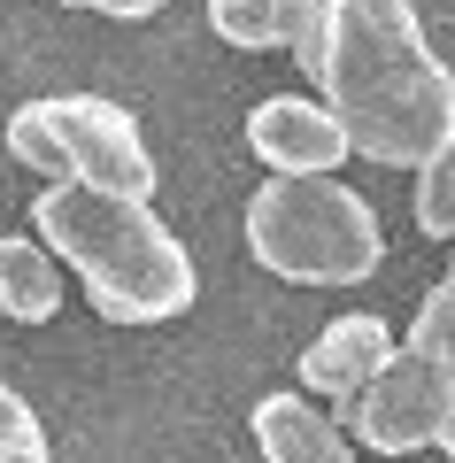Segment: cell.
Returning <instances> with one entry per match:
<instances>
[{
    "label": "cell",
    "mask_w": 455,
    "mask_h": 463,
    "mask_svg": "<svg viewBox=\"0 0 455 463\" xmlns=\"http://www.w3.org/2000/svg\"><path fill=\"white\" fill-rule=\"evenodd\" d=\"M448 286H455V270H448Z\"/></svg>",
    "instance_id": "cell-17"
},
{
    "label": "cell",
    "mask_w": 455,
    "mask_h": 463,
    "mask_svg": "<svg viewBox=\"0 0 455 463\" xmlns=\"http://www.w3.org/2000/svg\"><path fill=\"white\" fill-rule=\"evenodd\" d=\"M247 248L286 286H363L386 263V232L340 178H270L247 201Z\"/></svg>",
    "instance_id": "cell-3"
},
{
    "label": "cell",
    "mask_w": 455,
    "mask_h": 463,
    "mask_svg": "<svg viewBox=\"0 0 455 463\" xmlns=\"http://www.w3.org/2000/svg\"><path fill=\"white\" fill-rule=\"evenodd\" d=\"M8 155H16L24 170H39L47 185H62V178H70V163H62V132H54L47 100H24V109L8 116Z\"/></svg>",
    "instance_id": "cell-11"
},
{
    "label": "cell",
    "mask_w": 455,
    "mask_h": 463,
    "mask_svg": "<svg viewBox=\"0 0 455 463\" xmlns=\"http://www.w3.org/2000/svg\"><path fill=\"white\" fill-rule=\"evenodd\" d=\"M409 340L455 371V286H432V294L417 301V332H409Z\"/></svg>",
    "instance_id": "cell-14"
},
{
    "label": "cell",
    "mask_w": 455,
    "mask_h": 463,
    "mask_svg": "<svg viewBox=\"0 0 455 463\" xmlns=\"http://www.w3.org/2000/svg\"><path fill=\"white\" fill-rule=\"evenodd\" d=\"M432 448H448V463H455V425H448V432H440V440H432Z\"/></svg>",
    "instance_id": "cell-16"
},
{
    "label": "cell",
    "mask_w": 455,
    "mask_h": 463,
    "mask_svg": "<svg viewBox=\"0 0 455 463\" xmlns=\"http://www.w3.org/2000/svg\"><path fill=\"white\" fill-rule=\"evenodd\" d=\"M255 448H262V463H355L347 432L309 394H262L255 402Z\"/></svg>",
    "instance_id": "cell-9"
},
{
    "label": "cell",
    "mask_w": 455,
    "mask_h": 463,
    "mask_svg": "<svg viewBox=\"0 0 455 463\" xmlns=\"http://www.w3.org/2000/svg\"><path fill=\"white\" fill-rule=\"evenodd\" d=\"M247 147L270 163V178H332V170L355 155L347 132H340V116H332L325 100H309V93L255 100V116H247Z\"/></svg>",
    "instance_id": "cell-6"
},
{
    "label": "cell",
    "mask_w": 455,
    "mask_h": 463,
    "mask_svg": "<svg viewBox=\"0 0 455 463\" xmlns=\"http://www.w3.org/2000/svg\"><path fill=\"white\" fill-rule=\"evenodd\" d=\"M309 78L363 163L417 170L455 139V78L409 0H325Z\"/></svg>",
    "instance_id": "cell-1"
},
{
    "label": "cell",
    "mask_w": 455,
    "mask_h": 463,
    "mask_svg": "<svg viewBox=\"0 0 455 463\" xmlns=\"http://www.w3.org/2000/svg\"><path fill=\"white\" fill-rule=\"evenodd\" d=\"M62 309V263L39 240H0V317L8 325H47Z\"/></svg>",
    "instance_id": "cell-10"
},
{
    "label": "cell",
    "mask_w": 455,
    "mask_h": 463,
    "mask_svg": "<svg viewBox=\"0 0 455 463\" xmlns=\"http://www.w3.org/2000/svg\"><path fill=\"white\" fill-rule=\"evenodd\" d=\"M47 116H54V132H62V163H70L78 185L131 194V201L155 194V155H147L131 109H116L100 93H62V100H47Z\"/></svg>",
    "instance_id": "cell-5"
},
{
    "label": "cell",
    "mask_w": 455,
    "mask_h": 463,
    "mask_svg": "<svg viewBox=\"0 0 455 463\" xmlns=\"http://www.w3.org/2000/svg\"><path fill=\"white\" fill-rule=\"evenodd\" d=\"M62 8H93V16H155L163 0H62Z\"/></svg>",
    "instance_id": "cell-15"
},
{
    "label": "cell",
    "mask_w": 455,
    "mask_h": 463,
    "mask_svg": "<svg viewBox=\"0 0 455 463\" xmlns=\"http://www.w3.org/2000/svg\"><path fill=\"white\" fill-rule=\"evenodd\" d=\"M417 232L424 240H448L455 232V139L432 163H417Z\"/></svg>",
    "instance_id": "cell-12"
},
{
    "label": "cell",
    "mask_w": 455,
    "mask_h": 463,
    "mask_svg": "<svg viewBox=\"0 0 455 463\" xmlns=\"http://www.w3.org/2000/svg\"><path fill=\"white\" fill-rule=\"evenodd\" d=\"M32 224H39V248L78 270L93 309L116 325H170L194 309V286H201L194 255L147 201L62 178L32 201Z\"/></svg>",
    "instance_id": "cell-2"
},
{
    "label": "cell",
    "mask_w": 455,
    "mask_h": 463,
    "mask_svg": "<svg viewBox=\"0 0 455 463\" xmlns=\"http://www.w3.org/2000/svg\"><path fill=\"white\" fill-rule=\"evenodd\" d=\"M317 8L325 0H209V32L224 47H247V54L286 47L293 62L309 70L317 62Z\"/></svg>",
    "instance_id": "cell-8"
},
{
    "label": "cell",
    "mask_w": 455,
    "mask_h": 463,
    "mask_svg": "<svg viewBox=\"0 0 455 463\" xmlns=\"http://www.w3.org/2000/svg\"><path fill=\"white\" fill-rule=\"evenodd\" d=\"M340 417L378 456H417V448H432L455 425V371L440 355H424L417 340H393L386 364L340 402Z\"/></svg>",
    "instance_id": "cell-4"
},
{
    "label": "cell",
    "mask_w": 455,
    "mask_h": 463,
    "mask_svg": "<svg viewBox=\"0 0 455 463\" xmlns=\"http://www.w3.org/2000/svg\"><path fill=\"white\" fill-rule=\"evenodd\" d=\"M0 463H47V425L8 379H0Z\"/></svg>",
    "instance_id": "cell-13"
},
{
    "label": "cell",
    "mask_w": 455,
    "mask_h": 463,
    "mask_svg": "<svg viewBox=\"0 0 455 463\" xmlns=\"http://www.w3.org/2000/svg\"><path fill=\"white\" fill-rule=\"evenodd\" d=\"M386 347H393L386 317H363V309L332 317V325L301 347V386H309V402H347L378 364H386Z\"/></svg>",
    "instance_id": "cell-7"
}]
</instances>
